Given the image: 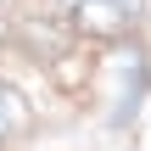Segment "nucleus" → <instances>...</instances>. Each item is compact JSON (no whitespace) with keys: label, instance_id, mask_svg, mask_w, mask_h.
Here are the masks:
<instances>
[{"label":"nucleus","instance_id":"obj_1","mask_svg":"<svg viewBox=\"0 0 151 151\" xmlns=\"http://www.w3.org/2000/svg\"><path fill=\"white\" fill-rule=\"evenodd\" d=\"M67 11H73V22H78L84 34L112 39V34H123V28L140 17V0H67Z\"/></svg>","mask_w":151,"mask_h":151},{"label":"nucleus","instance_id":"obj_2","mask_svg":"<svg viewBox=\"0 0 151 151\" xmlns=\"http://www.w3.org/2000/svg\"><path fill=\"white\" fill-rule=\"evenodd\" d=\"M22 123H28V106H22V95L0 84V146H6V140L22 129Z\"/></svg>","mask_w":151,"mask_h":151}]
</instances>
